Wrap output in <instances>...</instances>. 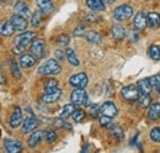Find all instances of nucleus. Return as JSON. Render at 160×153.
<instances>
[{
	"instance_id": "f257e3e1",
	"label": "nucleus",
	"mask_w": 160,
	"mask_h": 153,
	"mask_svg": "<svg viewBox=\"0 0 160 153\" xmlns=\"http://www.w3.org/2000/svg\"><path fill=\"white\" fill-rule=\"evenodd\" d=\"M62 71L60 64L56 59H48L38 67V73L42 76H57Z\"/></svg>"
},
{
	"instance_id": "f03ea898",
	"label": "nucleus",
	"mask_w": 160,
	"mask_h": 153,
	"mask_svg": "<svg viewBox=\"0 0 160 153\" xmlns=\"http://www.w3.org/2000/svg\"><path fill=\"white\" fill-rule=\"evenodd\" d=\"M36 37V34L32 32V31H26L23 34H20L19 36H16L15 41H14V45H15V48L18 51H22L28 43L32 42V40Z\"/></svg>"
},
{
	"instance_id": "7ed1b4c3",
	"label": "nucleus",
	"mask_w": 160,
	"mask_h": 153,
	"mask_svg": "<svg viewBox=\"0 0 160 153\" xmlns=\"http://www.w3.org/2000/svg\"><path fill=\"white\" fill-rule=\"evenodd\" d=\"M133 15V9L132 6L127 5V4H123L120 5L115 9L113 11V18L117 20V21H124V20H128L129 18H132Z\"/></svg>"
},
{
	"instance_id": "20e7f679",
	"label": "nucleus",
	"mask_w": 160,
	"mask_h": 153,
	"mask_svg": "<svg viewBox=\"0 0 160 153\" xmlns=\"http://www.w3.org/2000/svg\"><path fill=\"white\" fill-rule=\"evenodd\" d=\"M70 101L74 105H89L88 94L84 90V88H75V90H73L70 94Z\"/></svg>"
},
{
	"instance_id": "39448f33",
	"label": "nucleus",
	"mask_w": 160,
	"mask_h": 153,
	"mask_svg": "<svg viewBox=\"0 0 160 153\" xmlns=\"http://www.w3.org/2000/svg\"><path fill=\"white\" fill-rule=\"evenodd\" d=\"M139 94L140 92L138 89V87H134V85H127V87L122 88V90H121L122 98L128 103H133V101L138 100Z\"/></svg>"
},
{
	"instance_id": "423d86ee",
	"label": "nucleus",
	"mask_w": 160,
	"mask_h": 153,
	"mask_svg": "<svg viewBox=\"0 0 160 153\" xmlns=\"http://www.w3.org/2000/svg\"><path fill=\"white\" fill-rule=\"evenodd\" d=\"M30 51L31 53L37 58H42L44 56V41L42 38H33L32 42H31V46H30Z\"/></svg>"
},
{
	"instance_id": "0eeeda50",
	"label": "nucleus",
	"mask_w": 160,
	"mask_h": 153,
	"mask_svg": "<svg viewBox=\"0 0 160 153\" xmlns=\"http://www.w3.org/2000/svg\"><path fill=\"white\" fill-rule=\"evenodd\" d=\"M69 84L74 88H85L88 85V76L84 72H79L69 78Z\"/></svg>"
},
{
	"instance_id": "6e6552de",
	"label": "nucleus",
	"mask_w": 160,
	"mask_h": 153,
	"mask_svg": "<svg viewBox=\"0 0 160 153\" xmlns=\"http://www.w3.org/2000/svg\"><path fill=\"white\" fill-rule=\"evenodd\" d=\"M62 95V90L59 88H54V89H47L46 93L42 95V101L46 104H52L56 103Z\"/></svg>"
},
{
	"instance_id": "1a4fd4ad",
	"label": "nucleus",
	"mask_w": 160,
	"mask_h": 153,
	"mask_svg": "<svg viewBox=\"0 0 160 153\" xmlns=\"http://www.w3.org/2000/svg\"><path fill=\"white\" fill-rule=\"evenodd\" d=\"M40 122L35 116H30L27 117L23 122H22V134H30L33 132L37 127H38Z\"/></svg>"
},
{
	"instance_id": "9d476101",
	"label": "nucleus",
	"mask_w": 160,
	"mask_h": 153,
	"mask_svg": "<svg viewBox=\"0 0 160 153\" xmlns=\"http://www.w3.org/2000/svg\"><path fill=\"white\" fill-rule=\"evenodd\" d=\"M21 124H22V110L20 108H15L11 113V116H10V120H9V125L10 127L12 129H16L19 127Z\"/></svg>"
},
{
	"instance_id": "9b49d317",
	"label": "nucleus",
	"mask_w": 160,
	"mask_h": 153,
	"mask_svg": "<svg viewBox=\"0 0 160 153\" xmlns=\"http://www.w3.org/2000/svg\"><path fill=\"white\" fill-rule=\"evenodd\" d=\"M100 113L110 117H115L117 115V108L112 101H105L100 106Z\"/></svg>"
},
{
	"instance_id": "f8f14e48",
	"label": "nucleus",
	"mask_w": 160,
	"mask_h": 153,
	"mask_svg": "<svg viewBox=\"0 0 160 153\" xmlns=\"http://www.w3.org/2000/svg\"><path fill=\"white\" fill-rule=\"evenodd\" d=\"M14 11H15V14L16 15H20V16H23V18H30V9H28V6H27V4L25 3V1H22V0H19V1H16L15 3V5H14Z\"/></svg>"
},
{
	"instance_id": "ddd939ff",
	"label": "nucleus",
	"mask_w": 160,
	"mask_h": 153,
	"mask_svg": "<svg viewBox=\"0 0 160 153\" xmlns=\"http://www.w3.org/2000/svg\"><path fill=\"white\" fill-rule=\"evenodd\" d=\"M4 147H5L6 152L18 153L22 150V143L18 140H5L4 141Z\"/></svg>"
},
{
	"instance_id": "4468645a",
	"label": "nucleus",
	"mask_w": 160,
	"mask_h": 153,
	"mask_svg": "<svg viewBox=\"0 0 160 153\" xmlns=\"http://www.w3.org/2000/svg\"><path fill=\"white\" fill-rule=\"evenodd\" d=\"M14 31H15V27L12 25L11 21H0V35L4 36V37H10L14 35Z\"/></svg>"
},
{
	"instance_id": "2eb2a0df",
	"label": "nucleus",
	"mask_w": 160,
	"mask_h": 153,
	"mask_svg": "<svg viewBox=\"0 0 160 153\" xmlns=\"http://www.w3.org/2000/svg\"><path fill=\"white\" fill-rule=\"evenodd\" d=\"M15 27V31H25L28 26V22H27V19L23 18V16H20V15H14L11 20H10Z\"/></svg>"
},
{
	"instance_id": "dca6fc26",
	"label": "nucleus",
	"mask_w": 160,
	"mask_h": 153,
	"mask_svg": "<svg viewBox=\"0 0 160 153\" xmlns=\"http://www.w3.org/2000/svg\"><path fill=\"white\" fill-rule=\"evenodd\" d=\"M36 61H37V58L35 57L33 55H27V53H25V55H21L20 56L19 63H20V67L27 69V68L33 67V66L36 64Z\"/></svg>"
},
{
	"instance_id": "f3484780",
	"label": "nucleus",
	"mask_w": 160,
	"mask_h": 153,
	"mask_svg": "<svg viewBox=\"0 0 160 153\" xmlns=\"http://www.w3.org/2000/svg\"><path fill=\"white\" fill-rule=\"evenodd\" d=\"M133 24H134V27L136 29L144 30L147 27V25H148V18H147V15L143 11H139L138 14H136L134 20H133Z\"/></svg>"
},
{
	"instance_id": "a211bd4d",
	"label": "nucleus",
	"mask_w": 160,
	"mask_h": 153,
	"mask_svg": "<svg viewBox=\"0 0 160 153\" xmlns=\"http://www.w3.org/2000/svg\"><path fill=\"white\" fill-rule=\"evenodd\" d=\"M36 4L42 14H49L54 9V4L52 0H36Z\"/></svg>"
},
{
	"instance_id": "6ab92c4d",
	"label": "nucleus",
	"mask_w": 160,
	"mask_h": 153,
	"mask_svg": "<svg viewBox=\"0 0 160 153\" xmlns=\"http://www.w3.org/2000/svg\"><path fill=\"white\" fill-rule=\"evenodd\" d=\"M148 117L152 121H157L160 119V103H153L148 108Z\"/></svg>"
},
{
	"instance_id": "aec40b11",
	"label": "nucleus",
	"mask_w": 160,
	"mask_h": 153,
	"mask_svg": "<svg viewBox=\"0 0 160 153\" xmlns=\"http://www.w3.org/2000/svg\"><path fill=\"white\" fill-rule=\"evenodd\" d=\"M42 137H43V131H33L32 135L30 136V138L27 140V145L30 148H35L38 146L41 141H42Z\"/></svg>"
},
{
	"instance_id": "412c9836",
	"label": "nucleus",
	"mask_w": 160,
	"mask_h": 153,
	"mask_svg": "<svg viewBox=\"0 0 160 153\" xmlns=\"http://www.w3.org/2000/svg\"><path fill=\"white\" fill-rule=\"evenodd\" d=\"M137 87H138L140 93H143V94H150L152 88H153V85H152V83H150V78L140 79L139 82H138V85H137Z\"/></svg>"
},
{
	"instance_id": "4be33fe9",
	"label": "nucleus",
	"mask_w": 160,
	"mask_h": 153,
	"mask_svg": "<svg viewBox=\"0 0 160 153\" xmlns=\"http://www.w3.org/2000/svg\"><path fill=\"white\" fill-rule=\"evenodd\" d=\"M86 6L92 11H103L105 3L103 0H86Z\"/></svg>"
},
{
	"instance_id": "5701e85b",
	"label": "nucleus",
	"mask_w": 160,
	"mask_h": 153,
	"mask_svg": "<svg viewBox=\"0 0 160 153\" xmlns=\"http://www.w3.org/2000/svg\"><path fill=\"white\" fill-rule=\"evenodd\" d=\"M85 38L89 43H92V45H100L102 38H101V35L96 31H88L85 35Z\"/></svg>"
},
{
	"instance_id": "b1692460",
	"label": "nucleus",
	"mask_w": 160,
	"mask_h": 153,
	"mask_svg": "<svg viewBox=\"0 0 160 153\" xmlns=\"http://www.w3.org/2000/svg\"><path fill=\"white\" fill-rule=\"evenodd\" d=\"M111 34H112V36L116 38V40H122V38H124V36H126V30H124V27L122 25L115 24L112 26V29H111Z\"/></svg>"
},
{
	"instance_id": "393cba45",
	"label": "nucleus",
	"mask_w": 160,
	"mask_h": 153,
	"mask_svg": "<svg viewBox=\"0 0 160 153\" xmlns=\"http://www.w3.org/2000/svg\"><path fill=\"white\" fill-rule=\"evenodd\" d=\"M147 18H148V25L152 29H157L160 26V15L158 13H149Z\"/></svg>"
},
{
	"instance_id": "a878e982",
	"label": "nucleus",
	"mask_w": 160,
	"mask_h": 153,
	"mask_svg": "<svg viewBox=\"0 0 160 153\" xmlns=\"http://www.w3.org/2000/svg\"><path fill=\"white\" fill-rule=\"evenodd\" d=\"M74 110H75V105H74L73 103H72V104H67V105L63 108L62 113H60V119H62V120L68 119L69 116H72V115H73Z\"/></svg>"
},
{
	"instance_id": "bb28decb",
	"label": "nucleus",
	"mask_w": 160,
	"mask_h": 153,
	"mask_svg": "<svg viewBox=\"0 0 160 153\" xmlns=\"http://www.w3.org/2000/svg\"><path fill=\"white\" fill-rule=\"evenodd\" d=\"M110 134L112 135L116 140H118V141H122L123 140V137H124V132H123V130L118 127V126H113V125H111L110 126Z\"/></svg>"
},
{
	"instance_id": "cd10ccee",
	"label": "nucleus",
	"mask_w": 160,
	"mask_h": 153,
	"mask_svg": "<svg viewBox=\"0 0 160 153\" xmlns=\"http://www.w3.org/2000/svg\"><path fill=\"white\" fill-rule=\"evenodd\" d=\"M65 55H67V58H68V61H69V63H70L72 66L78 67V66L80 64L79 59H78V57L75 56V52H74L72 48H68V50L65 51Z\"/></svg>"
},
{
	"instance_id": "c85d7f7f",
	"label": "nucleus",
	"mask_w": 160,
	"mask_h": 153,
	"mask_svg": "<svg viewBox=\"0 0 160 153\" xmlns=\"http://www.w3.org/2000/svg\"><path fill=\"white\" fill-rule=\"evenodd\" d=\"M148 53H149V56H150V58H152L153 61H160V47L159 46H155V45L150 46L149 50H148Z\"/></svg>"
},
{
	"instance_id": "c756f323",
	"label": "nucleus",
	"mask_w": 160,
	"mask_h": 153,
	"mask_svg": "<svg viewBox=\"0 0 160 153\" xmlns=\"http://www.w3.org/2000/svg\"><path fill=\"white\" fill-rule=\"evenodd\" d=\"M138 103L142 108H149V105L152 104V99L149 94H143L140 93L139 98H138Z\"/></svg>"
},
{
	"instance_id": "7c9ffc66",
	"label": "nucleus",
	"mask_w": 160,
	"mask_h": 153,
	"mask_svg": "<svg viewBox=\"0 0 160 153\" xmlns=\"http://www.w3.org/2000/svg\"><path fill=\"white\" fill-rule=\"evenodd\" d=\"M10 69H11V74L14 78H16V79H20L21 78V71L20 68H19V66H18V63L15 62V61H10Z\"/></svg>"
},
{
	"instance_id": "2f4dec72",
	"label": "nucleus",
	"mask_w": 160,
	"mask_h": 153,
	"mask_svg": "<svg viewBox=\"0 0 160 153\" xmlns=\"http://www.w3.org/2000/svg\"><path fill=\"white\" fill-rule=\"evenodd\" d=\"M149 137L153 142L155 143H160V127H154L150 132H149Z\"/></svg>"
},
{
	"instance_id": "473e14b6",
	"label": "nucleus",
	"mask_w": 160,
	"mask_h": 153,
	"mask_svg": "<svg viewBox=\"0 0 160 153\" xmlns=\"http://www.w3.org/2000/svg\"><path fill=\"white\" fill-rule=\"evenodd\" d=\"M72 116H73V120H74L75 122H80V121H82L84 117H85V111H84L82 109H75Z\"/></svg>"
},
{
	"instance_id": "72a5a7b5",
	"label": "nucleus",
	"mask_w": 160,
	"mask_h": 153,
	"mask_svg": "<svg viewBox=\"0 0 160 153\" xmlns=\"http://www.w3.org/2000/svg\"><path fill=\"white\" fill-rule=\"evenodd\" d=\"M41 21H42V13H41V11H36V13L32 15L31 25H32L33 27H37V26H40Z\"/></svg>"
},
{
	"instance_id": "f704fd0d",
	"label": "nucleus",
	"mask_w": 160,
	"mask_h": 153,
	"mask_svg": "<svg viewBox=\"0 0 160 153\" xmlns=\"http://www.w3.org/2000/svg\"><path fill=\"white\" fill-rule=\"evenodd\" d=\"M111 119L112 117H110V116H106V115H102L100 117V125L101 126H105V127H110L111 125H112V121H111Z\"/></svg>"
},
{
	"instance_id": "c9c22d12",
	"label": "nucleus",
	"mask_w": 160,
	"mask_h": 153,
	"mask_svg": "<svg viewBox=\"0 0 160 153\" xmlns=\"http://www.w3.org/2000/svg\"><path fill=\"white\" fill-rule=\"evenodd\" d=\"M44 140L48 142V143H53L56 140H57V135L54 131H47L44 135Z\"/></svg>"
},
{
	"instance_id": "e433bc0d",
	"label": "nucleus",
	"mask_w": 160,
	"mask_h": 153,
	"mask_svg": "<svg viewBox=\"0 0 160 153\" xmlns=\"http://www.w3.org/2000/svg\"><path fill=\"white\" fill-rule=\"evenodd\" d=\"M57 43H58L59 46H67V45L69 43V36L65 35V34H63V35L58 36V38H57Z\"/></svg>"
},
{
	"instance_id": "4c0bfd02",
	"label": "nucleus",
	"mask_w": 160,
	"mask_h": 153,
	"mask_svg": "<svg viewBox=\"0 0 160 153\" xmlns=\"http://www.w3.org/2000/svg\"><path fill=\"white\" fill-rule=\"evenodd\" d=\"M54 88H58V82L56 79H49L44 84V89H54Z\"/></svg>"
},
{
	"instance_id": "58836bf2",
	"label": "nucleus",
	"mask_w": 160,
	"mask_h": 153,
	"mask_svg": "<svg viewBox=\"0 0 160 153\" xmlns=\"http://www.w3.org/2000/svg\"><path fill=\"white\" fill-rule=\"evenodd\" d=\"M99 113H100V108L98 106V105H92L91 108H90V114L92 117H98L99 116Z\"/></svg>"
},
{
	"instance_id": "ea45409f",
	"label": "nucleus",
	"mask_w": 160,
	"mask_h": 153,
	"mask_svg": "<svg viewBox=\"0 0 160 153\" xmlns=\"http://www.w3.org/2000/svg\"><path fill=\"white\" fill-rule=\"evenodd\" d=\"M150 83H152V85L155 88V87L160 83V76L159 74H155L154 76H152V78H150Z\"/></svg>"
},
{
	"instance_id": "a19ab883",
	"label": "nucleus",
	"mask_w": 160,
	"mask_h": 153,
	"mask_svg": "<svg viewBox=\"0 0 160 153\" xmlns=\"http://www.w3.org/2000/svg\"><path fill=\"white\" fill-rule=\"evenodd\" d=\"M56 56H57V57H58L60 59V61H62V59L64 58V52H63V51H59V50H58V51H56Z\"/></svg>"
},
{
	"instance_id": "79ce46f5",
	"label": "nucleus",
	"mask_w": 160,
	"mask_h": 153,
	"mask_svg": "<svg viewBox=\"0 0 160 153\" xmlns=\"http://www.w3.org/2000/svg\"><path fill=\"white\" fill-rule=\"evenodd\" d=\"M115 1H116V0H103L105 4H113Z\"/></svg>"
},
{
	"instance_id": "37998d69",
	"label": "nucleus",
	"mask_w": 160,
	"mask_h": 153,
	"mask_svg": "<svg viewBox=\"0 0 160 153\" xmlns=\"http://www.w3.org/2000/svg\"><path fill=\"white\" fill-rule=\"evenodd\" d=\"M154 89L157 90V93H159V94H160V83L158 84V85H157V87H155V88H154Z\"/></svg>"
}]
</instances>
